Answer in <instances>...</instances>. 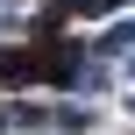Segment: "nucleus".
Returning <instances> with one entry per match:
<instances>
[{"label": "nucleus", "instance_id": "1", "mask_svg": "<svg viewBox=\"0 0 135 135\" xmlns=\"http://www.w3.org/2000/svg\"><path fill=\"white\" fill-rule=\"evenodd\" d=\"M50 128V114H43V107H21V100H7V107H0V135H43Z\"/></svg>", "mask_w": 135, "mask_h": 135}, {"label": "nucleus", "instance_id": "2", "mask_svg": "<svg viewBox=\"0 0 135 135\" xmlns=\"http://www.w3.org/2000/svg\"><path fill=\"white\" fill-rule=\"evenodd\" d=\"M50 128H57V135H85V128H93V107H57Z\"/></svg>", "mask_w": 135, "mask_h": 135}, {"label": "nucleus", "instance_id": "3", "mask_svg": "<svg viewBox=\"0 0 135 135\" xmlns=\"http://www.w3.org/2000/svg\"><path fill=\"white\" fill-rule=\"evenodd\" d=\"M100 50H107V57H128L135 50V21H114V28L100 36Z\"/></svg>", "mask_w": 135, "mask_h": 135}, {"label": "nucleus", "instance_id": "4", "mask_svg": "<svg viewBox=\"0 0 135 135\" xmlns=\"http://www.w3.org/2000/svg\"><path fill=\"white\" fill-rule=\"evenodd\" d=\"M64 7H71V14H121L128 0H64Z\"/></svg>", "mask_w": 135, "mask_h": 135}]
</instances>
